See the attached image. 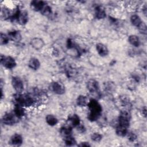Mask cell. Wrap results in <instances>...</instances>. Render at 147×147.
<instances>
[{
	"mask_svg": "<svg viewBox=\"0 0 147 147\" xmlns=\"http://www.w3.org/2000/svg\"><path fill=\"white\" fill-rule=\"evenodd\" d=\"M128 41L129 43L135 47H138L140 45V41L138 37L134 34L130 35L128 37Z\"/></svg>",
	"mask_w": 147,
	"mask_h": 147,
	"instance_id": "cell-19",
	"label": "cell"
},
{
	"mask_svg": "<svg viewBox=\"0 0 147 147\" xmlns=\"http://www.w3.org/2000/svg\"><path fill=\"white\" fill-rule=\"evenodd\" d=\"M64 141H65V145L67 146H74L76 144V142L74 137L71 136V135L65 137Z\"/></svg>",
	"mask_w": 147,
	"mask_h": 147,
	"instance_id": "cell-25",
	"label": "cell"
},
{
	"mask_svg": "<svg viewBox=\"0 0 147 147\" xmlns=\"http://www.w3.org/2000/svg\"><path fill=\"white\" fill-rule=\"evenodd\" d=\"M29 16L26 11H19L16 21L21 25H25L28 22Z\"/></svg>",
	"mask_w": 147,
	"mask_h": 147,
	"instance_id": "cell-8",
	"label": "cell"
},
{
	"mask_svg": "<svg viewBox=\"0 0 147 147\" xmlns=\"http://www.w3.org/2000/svg\"><path fill=\"white\" fill-rule=\"evenodd\" d=\"M91 140L94 142H100L102 139V136L99 133H94L91 136Z\"/></svg>",
	"mask_w": 147,
	"mask_h": 147,
	"instance_id": "cell-28",
	"label": "cell"
},
{
	"mask_svg": "<svg viewBox=\"0 0 147 147\" xmlns=\"http://www.w3.org/2000/svg\"><path fill=\"white\" fill-rule=\"evenodd\" d=\"M127 136L128 140L131 142H133L137 139L136 134L133 132H129V133L128 132L127 134Z\"/></svg>",
	"mask_w": 147,
	"mask_h": 147,
	"instance_id": "cell-31",
	"label": "cell"
},
{
	"mask_svg": "<svg viewBox=\"0 0 147 147\" xmlns=\"http://www.w3.org/2000/svg\"><path fill=\"white\" fill-rule=\"evenodd\" d=\"M76 128H77L78 131H79L80 133H84L85 131V130H86V129L84 127V126L82 125H80V124L79 126H78L76 127Z\"/></svg>",
	"mask_w": 147,
	"mask_h": 147,
	"instance_id": "cell-32",
	"label": "cell"
},
{
	"mask_svg": "<svg viewBox=\"0 0 147 147\" xmlns=\"http://www.w3.org/2000/svg\"><path fill=\"white\" fill-rule=\"evenodd\" d=\"M89 109L88 119L91 122H94L99 119L100 117L102 107L100 103L95 99H91L88 101L87 105Z\"/></svg>",
	"mask_w": 147,
	"mask_h": 147,
	"instance_id": "cell-1",
	"label": "cell"
},
{
	"mask_svg": "<svg viewBox=\"0 0 147 147\" xmlns=\"http://www.w3.org/2000/svg\"><path fill=\"white\" fill-rule=\"evenodd\" d=\"M30 45L34 49L40 50L44 46V42L41 38L34 37L31 40Z\"/></svg>",
	"mask_w": 147,
	"mask_h": 147,
	"instance_id": "cell-10",
	"label": "cell"
},
{
	"mask_svg": "<svg viewBox=\"0 0 147 147\" xmlns=\"http://www.w3.org/2000/svg\"><path fill=\"white\" fill-rule=\"evenodd\" d=\"M87 88L90 92H96L99 88V83L95 79H90L87 82Z\"/></svg>",
	"mask_w": 147,
	"mask_h": 147,
	"instance_id": "cell-9",
	"label": "cell"
},
{
	"mask_svg": "<svg viewBox=\"0 0 147 147\" xmlns=\"http://www.w3.org/2000/svg\"><path fill=\"white\" fill-rule=\"evenodd\" d=\"M88 103L87 97L84 95H79L76 99V104L80 107H85L87 106Z\"/></svg>",
	"mask_w": 147,
	"mask_h": 147,
	"instance_id": "cell-20",
	"label": "cell"
},
{
	"mask_svg": "<svg viewBox=\"0 0 147 147\" xmlns=\"http://www.w3.org/2000/svg\"><path fill=\"white\" fill-rule=\"evenodd\" d=\"M50 89L54 93L58 95H62L65 93V87L60 83L54 82L51 83L50 85Z\"/></svg>",
	"mask_w": 147,
	"mask_h": 147,
	"instance_id": "cell-7",
	"label": "cell"
},
{
	"mask_svg": "<svg viewBox=\"0 0 147 147\" xmlns=\"http://www.w3.org/2000/svg\"><path fill=\"white\" fill-rule=\"evenodd\" d=\"M41 13L47 17H48L52 14V9L51 7L48 5H45V6L43 7L42 10L40 11Z\"/></svg>",
	"mask_w": 147,
	"mask_h": 147,
	"instance_id": "cell-26",
	"label": "cell"
},
{
	"mask_svg": "<svg viewBox=\"0 0 147 147\" xmlns=\"http://www.w3.org/2000/svg\"><path fill=\"white\" fill-rule=\"evenodd\" d=\"M96 49L98 53L102 57L106 56L109 54V49L107 47L102 43L96 44Z\"/></svg>",
	"mask_w": 147,
	"mask_h": 147,
	"instance_id": "cell-12",
	"label": "cell"
},
{
	"mask_svg": "<svg viewBox=\"0 0 147 147\" xmlns=\"http://www.w3.org/2000/svg\"><path fill=\"white\" fill-rule=\"evenodd\" d=\"M28 66L32 69L37 70L40 67V63L38 59L35 57H32L29 61Z\"/></svg>",
	"mask_w": 147,
	"mask_h": 147,
	"instance_id": "cell-16",
	"label": "cell"
},
{
	"mask_svg": "<svg viewBox=\"0 0 147 147\" xmlns=\"http://www.w3.org/2000/svg\"><path fill=\"white\" fill-rule=\"evenodd\" d=\"M1 16L5 20L9 18L10 17V12L7 8H4L3 9H2L1 10Z\"/></svg>",
	"mask_w": 147,
	"mask_h": 147,
	"instance_id": "cell-29",
	"label": "cell"
},
{
	"mask_svg": "<svg viewBox=\"0 0 147 147\" xmlns=\"http://www.w3.org/2000/svg\"><path fill=\"white\" fill-rule=\"evenodd\" d=\"M131 118L130 113L126 110H122L118 117V125L129 127L130 125V121Z\"/></svg>",
	"mask_w": 147,
	"mask_h": 147,
	"instance_id": "cell-3",
	"label": "cell"
},
{
	"mask_svg": "<svg viewBox=\"0 0 147 147\" xmlns=\"http://www.w3.org/2000/svg\"><path fill=\"white\" fill-rule=\"evenodd\" d=\"M68 121L70 122L72 127H77L80 124V120L79 117L77 114H73L68 118Z\"/></svg>",
	"mask_w": 147,
	"mask_h": 147,
	"instance_id": "cell-17",
	"label": "cell"
},
{
	"mask_svg": "<svg viewBox=\"0 0 147 147\" xmlns=\"http://www.w3.org/2000/svg\"><path fill=\"white\" fill-rule=\"evenodd\" d=\"M72 126L69 125V126H64L61 127L60 129V132L62 136L65 137L67 136H71L72 133Z\"/></svg>",
	"mask_w": 147,
	"mask_h": 147,
	"instance_id": "cell-23",
	"label": "cell"
},
{
	"mask_svg": "<svg viewBox=\"0 0 147 147\" xmlns=\"http://www.w3.org/2000/svg\"><path fill=\"white\" fill-rule=\"evenodd\" d=\"M23 139L22 136L19 134H14L10 138V142L14 146H20L22 144Z\"/></svg>",
	"mask_w": 147,
	"mask_h": 147,
	"instance_id": "cell-15",
	"label": "cell"
},
{
	"mask_svg": "<svg viewBox=\"0 0 147 147\" xmlns=\"http://www.w3.org/2000/svg\"><path fill=\"white\" fill-rule=\"evenodd\" d=\"M115 132L118 136H120V137L126 136L128 133L127 127L118 125L116 127Z\"/></svg>",
	"mask_w": 147,
	"mask_h": 147,
	"instance_id": "cell-18",
	"label": "cell"
},
{
	"mask_svg": "<svg viewBox=\"0 0 147 147\" xmlns=\"http://www.w3.org/2000/svg\"><path fill=\"white\" fill-rule=\"evenodd\" d=\"M18 119L14 113H8L3 116L2 121L5 125L10 126L17 123Z\"/></svg>",
	"mask_w": 147,
	"mask_h": 147,
	"instance_id": "cell-5",
	"label": "cell"
},
{
	"mask_svg": "<svg viewBox=\"0 0 147 147\" xmlns=\"http://www.w3.org/2000/svg\"><path fill=\"white\" fill-rule=\"evenodd\" d=\"M11 85L17 93H21L24 90V83L18 76H13L12 78Z\"/></svg>",
	"mask_w": 147,
	"mask_h": 147,
	"instance_id": "cell-6",
	"label": "cell"
},
{
	"mask_svg": "<svg viewBox=\"0 0 147 147\" xmlns=\"http://www.w3.org/2000/svg\"><path fill=\"white\" fill-rule=\"evenodd\" d=\"M16 105H19L22 107H29L32 106L34 100L32 96L26 94H21L18 93L14 96Z\"/></svg>",
	"mask_w": 147,
	"mask_h": 147,
	"instance_id": "cell-2",
	"label": "cell"
},
{
	"mask_svg": "<svg viewBox=\"0 0 147 147\" xmlns=\"http://www.w3.org/2000/svg\"><path fill=\"white\" fill-rule=\"evenodd\" d=\"M130 22L133 26L137 28L142 22V21L139 16L137 14H133L130 17Z\"/></svg>",
	"mask_w": 147,
	"mask_h": 147,
	"instance_id": "cell-24",
	"label": "cell"
},
{
	"mask_svg": "<svg viewBox=\"0 0 147 147\" xmlns=\"http://www.w3.org/2000/svg\"><path fill=\"white\" fill-rule=\"evenodd\" d=\"M9 40L14 42H19L22 39V36L18 30H13L9 32L7 34Z\"/></svg>",
	"mask_w": 147,
	"mask_h": 147,
	"instance_id": "cell-14",
	"label": "cell"
},
{
	"mask_svg": "<svg viewBox=\"0 0 147 147\" xmlns=\"http://www.w3.org/2000/svg\"><path fill=\"white\" fill-rule=\"evenodd\" d=\"M1 63L3 67L7 69H12L16 65V62L12 57L11 56H1Z\"/></svg>",
	"mask_w": 147,
	"mask_h": 147,
	"instance_id": "cell-4",
	"label": "cell"
},
{
	"mask_svg": "<svg viewBox=\"0 0 147 147\" xmlns=\"http://www.w3.org/2000/svg\"><path fill=\"white\" fill-rule=\"evenodd\" d=\"M79 146H90V145L88 142H82L80 144L78 145Z\"/></svg>",
	"mask_w": 147,
	"mask_h": 147,
	"instance_id": "cell-33",
	"label": "cell"
},
{
	"mask_svg": "<svg viewBox=\"0 0 147 147\" xmlns=\"http://www.w3.org/2000/svg\"><path fill=\"white\" fill-rule=\"evenodd\" d=\"M9 38L7 35H6L3 34V33H1L0 34V42L1 45H5L9 41Z\"/></svg>",
	"mask_w": 147,
	"mask_h": 147,
	"instance_id": "cell-27",
	"label": "cell"
},
{
	"mask_svg": "<svg viewBox=\"0 0 147 147\" xmlns=\"http://www.w3.org/2000/svg\"><path fill=\"white\" fill-rule=\"evenodd\" d=\"M45 119L48 125L51 126H55L58 122V119H57V118L55 116L51 114L47 115L45 118Z\"/></svg>",
	"mask_w": 147,
	"mask_h": 147,
	"instance_id": "cell-22",
	"label": "cell"
},
{
	"mask_svg": "<svg viewBox=\"0 0 147 147\" xmlns=\"http://www.w3.org/2000/svg\"><path fill=\"white\" fill-rule=\"evenodd\" d=\"M13 113L18 118H21L25 115V110L23 107L19 105L15 106Z\"/></svg>",
	"mask_w": 147,
	"mask_h": 147,
	"instance_id": "cell-21",
	"label": "cell"
},
{
	"mask_svg": "<svg viewBox=\"0 0 147 147\" xmlns=\"http://www.w3.org/2000/svg\"><path fill=\"white\" fill-rule=\"evenodd\" d=\"M30 5L32 10L36 11H41L43 7L45 6V3L42 1L34 0L31 1Z\"/></svg>",
	"mask_w": 147,
	"mask_h": 147,
	"instance_id": "cell-11",
	"label": "cell"
},
{
	"mask_svg": "<svg viewBox=\"0 0 147 147\" xmlns=\"http://www.w3.org/2000/svg\"><path fill=\"white\" fill-rule=\"evenodd\" d=\"M138 29L139 30L140 32L142 34H146V32H147V28L146 24L142 21V22L137 27Z\"/></svg>",
	"mask_w": 147,
	"mask_h": 147,
	"instance_id": "cell-30",
	"label": "cell"
},
{
	"mask_svg": "<svg viewBox=\"0 0 147 147\" xmlns=\"http://www.w3.org/2000/svg\"><path fill=\"white\" fill-rule=\"evenodd\" d=\"M95 17L98 20H102L106 17L105 9L102 6H98L95 9Z\"/></svg>",
	"mask_w": 147,
	"mask_h": 147,
	"instance_id": "cell-13",
	"label": "cell"
},
{
	"mask_svg": "<svg viewBox=\"0 0 147 147\" xmlns=\"http://www.w3.org/2000/svg\"><path fill=\"white\" fill-rule=\"evenodd\" d=\"M141 112H142V115H143L144 117H146V108L145 106L144 107H142V110H141Z\"/></svg>",
	"mask_w": 147,
	"mask_h": 147,
	"instance_id": "cell-34",
	"label": "cell"
}]
</instances>
